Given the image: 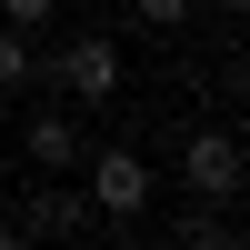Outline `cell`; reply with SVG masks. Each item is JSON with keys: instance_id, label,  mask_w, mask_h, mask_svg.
<instances>
[{"instance_id": "1", "label": "cell", "mask_w": 250, "mask_h": 250, "mask_svg": "<svg viewBox=\"0 0 250 250\" xmlns=\"http://www.w3.org/2000/svg\"><path fill=\"white\" fill-rule=\"evenodd\" d=\"M80 200H90L100 220H140V210H150V160L120 150V140L80 150Z\"/></svg>"}, {"instance_id": "2", "label": "cell", "mask_w": 250, "mask_h": 250, "mask_svg": "<svg viewBox=\"0 0 250 250\" xmlns=\"http://www.w3.org/2000/svg\"><path fill=\"white\" fill-rule=\"evenodd\" d=\"M180 190H190L200 210H230L240 200V140L230 130H190L180 140Z\"/></svg>"}, {"instance_id": "3", "label": "cell", "mask_w": 250, "mask_h": 250, "mask_svg": "<svg viewBox=\"0 0 250 250\" xmlns=\"http://www.w3.org/2000/svg\"><path fill=\"white\" fill-rule=\"evenodd\" d=\"M50 80H60V90L80 100V110H100V100L120 90V40H110V30H80V40H60Z\"/></svg>"}, {"instance_id": "4", "label": "cell", "mask_w": 250, "mask_h": 250, "mask_svg": "<svg viewBox=\"0 0 250 250\" xmlns=\"http://www.w3.org/2000/svg\"><path fill=\"white\" fill-rule=\"evenodd\" d=\"M20 150H30V170H40V180H70V170H80V120H70V110H30Z\"/></svg>"}, {"instance_id": "5", "label": "cell", "mask_w": 250, "mask_h": 250, "mask_svg": "<svg viewBox=\"0 0 250 250\" xmlns=\"http://www.w3.org/2000/svg\"><path fill=\"white\" fill-rule=\"evenodd\" d=\"M80 220H90L80 190H30V200H20V240H70Z\"/></svg>"}, {"instance_id": "6", "label": "cell", "mask_w": 250, "mask_h": 250, "mask_svg": "<svg viewBox=\"0 0 250 250\" xmlns=\"http://www.w3.org/2000/svg\"><path fill=\"white\" fill-rule=\"evenodd\" d=\"M30 70H40L30 30H10V20H0V90H30Z\"/></svg>"}, {"instance_id": "7", "label": "cell", "mask_w": 250, "mask_h": 250, "mask_svg": "<svg viewBox=\"0 0 250 250\" xmlns=\"http://www.w3.org/2000/svg\"><path fill=\"white\" fill-rule=\"evenodd\" d=\"M0 20H10V30H50L60 0H0Z\"/></svg>"}, {"instance_id": "8", "label": "cell", "mask_w": 250, "mask_h": 250, "mask_svg": "<svg viewBox=\"0 0 250 250\" xmlns=\"http://www.w3.org/2000/svg\"><path fill=\"white\" fill-rule=\"evenodd\" d=\"M130 20H140V30H180V20H190V0H130Z\"/></svg>"}, {"instance_id": "9", "label": "cell", "mask_w": 250, "mask_h": 250, "mask_svg": "<svg viewBox=\"0 0 250 250\" xmlns=\"http://www.w3.org/2000/svg\"><path fill=\"white\" fill-rule=\"evenodd\" d=\"M0 250H20V220H10V210H0Z\"/></svg>"}]
</instances>
